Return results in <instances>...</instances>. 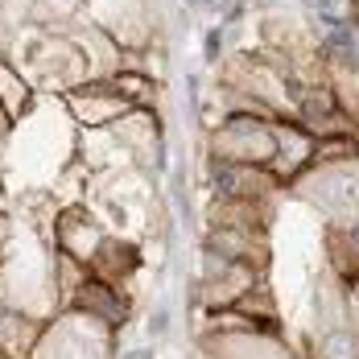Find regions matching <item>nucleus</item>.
<instances>
[{"label":"nucleus","instance_id":"1","mask_svg":"<svg viewBox=\"0 0 359 359\" xmlns=\"http://www.w3.org/2000/svg\"><path fill=\"white\" fill-rule=\"evenodd\" d=\"M293 194L314 203L334 223V231H347L359 240V157L310 165L306 174L293 178Z\"/></svg>","mask_w":359,"mask_h":359},{"label":"nucleus","instance_id":"6","mask_svg":"<svg viewBox=\"0 0 359 359\" xmlns=\"http://www.w3.org/2000/svg\"><path fill=\"white\" fill-rule=\"evenodd\" d=\"M104 244V231L91 223L87 211H71L62 219V248L67 256H79V260H95V252Z\"/></svg>","mask_w":359,"mask_h":359},{"label":"nucleus","instance_id":"4","mask_svg":"<svg viewBox=\"0 0 359 359\" xmlns=\"http://www.w3.org/2000/svg\"><path fill=\"white\" fill-rule=\"evenodd\" d=\"M71 104L74 111L87 120V124H111V120H120V116H128V104L116 95V87H111V79L108 83H87V87H79L71 95Z\"/></svg>","mask_w":359,"mask_h":359},{"label":"nucleus","instance_id":"8","mask_svg":"<svg viewBox=\"0 0 359 359\" xmlns=\"http://www.w3.org/2000/svg\"><path fill=\"white\" fill-rule=\"evenodd\" d=\"M95 269H100V281H120L124 273L137 269V248L133 244H120V240H104L95 252Z\"/></svg>","mask_w":359,"mask_h":359},{"label":"nucleus","instance_id":"7","mask_svg":"<svg viewBox=\"0 0 359 359\" xmlns=\"http://www.w3.org/2000/svg\"><path fill=\"white\" fill-rule=\"evenodd\" d=\"M219 343L223 347H231V351H219V359H293L281 347V343H269V339H244L240 330H231V334H219Z\"/></svg>","mask_w":359,"mask_h":359},{"label":"nucleus","instance_id":"12","mask_svg":"<svg viewBox=\"0 0 359 359\" xmlns=\"http://www.w3.org/2000/svg\"><path fill=\"white\" fill-rule=\"evenodd\" d=\"M165 330H170V306H165V302H157V306H153V314H149V334H153V339H161Z\"/></svg>","mask_w":359,"mask_h":359},{"label":"nucleus","instance_id":"2","mask_svg":"<svg viewBox=\"0 0 359 359\" xmlns=\"http://www.w3.org/2000/svg\"><path fill=\"white\" fill-rule=\"evenodd\" d=\"M211 157L215 161H236V165H273L277 157V133L269 116L252 111H231L215 133H211Z\"/></svg>","mask_w":359,"mask_h":359},{"label":"nucleus","instance_id":"18","mask_svg":"<svg viewBox=\"0 0 359 359\" xmlns=\"http://www.w3.org/2000/svg\"><path fill=\"white\" fill-rule=\"evenodd\" d=\"M186 8H198V0H186Z\"/></svg>","mask_w":359,"mask_h":359},{"label":"nucleus","instance_id":"10","mask_svg":"<svg viewBox=\"0 0 359 359\" xmlns=\"http://www.w3.org/2000/svg\"><path fill=\"white\" fill-rule=\"evenodd\" d=\"M25 334H29V326H21L8 310H0V351H21V343H25Z\"/></svg>","mask_w":359,"mask_h":359},{"label":"nucleus","instance_id":"3","mask_svg":"<svg viewBox=\"0 0 359 359\" xmlns=\"http://www.w3.org/2000/svg\"><path fill=\"white\" fill-rule=\"evenodd\" d=\"M273 133H277V157H273V178H297L314 165V149H318V137L302 124V120H277L273 116Z\"/></svg>","mask_w":359,"mask_h":359},{"label":"nucleus","instance_id":"9","mask_svg":"<svg viewBox=\"0 0 359 359\" xmlns=\"http://www.w3.org/2000/svg\"><path fill=\"white\" fill-rule=\"evenodd\" d=\"M111 87H116V95H120L128 108H144V104L153 100V79H144V74L124 71V74L111 79Z\"/></svg>","mask_w":359,"mask_h":359},{"label":"nucleus","instance_id":"14","mask_svg":"<svg viewBox=\"0 0 359 359\" xmlns=\"http://www.w3.org/2000/svg\"><path fill=\"white\" fill-rule=\"evenodd\" d=\"M231 4H236V0H198V8H203V13H211V17H223Z\"/></svg>","mask_w":359,"mask_h":359},{"label":"nucleus","instance_id":"13","mask_svg":"<svg viewBox=\"0 0 359 359\" xmlns=\"http://www.w3.org/2000/svg\"><path fill=\"white\" fill-rule=\"evenodd\" d=\"M186 100H190V111H203V74L198 71L186 74Z\"/></svg>","mask_w":359,"mask_h":359},{"label":"nucleus","instance_id":"11","mask_svg":"<svg viewBox=\"0 0 359 359\" xmlns=\"http://www.w3.org/2000/svg\"><path fill=\"white\" fill-rule=\"evenodd\" d=\"M223 54H227V29L211 25L203 34V62H223Z\"/></svg>","mask_w":359,"mask_h":359},{"label":"nucleus","instance_id":"5","mask_svg":"<svg viewBox=\"0 0 359 359\" xmlns=\"http://www.w3.org/2000/svg\"><path fill=\"white\" fill-rule=\"evenodd\" d=\"M74 306H79L83 314H91V318H100V323H111V326H120L124 314H128V306L111 293L108 281H87V285H79Z\"/></svg>","mask_w":359,"mask_h":359},{"label":"nucleus","instance_id":"16","mask_svg":"<svg viewBox=\"0 0 359 359\" xmlns=\"http://www.w3.org/2000/svg\"><path fill=\"white\" fill-rule=\"evenodd\" d=\"M339 4H343V0H323L318 8H330V13H339Z\"/></svg>","mask_w":359,"mask_h":359},{"label":"nucleus","instance_id":"15","mask_svg":"<svg viewBox=\"0 0 359 359\" xmlns=\"http://www.w3.org/2000/svg\"><path fill=\"white\" fill-rule=\"evenodd\" d=\"M120 359H157V355H153V347H133V351H124Z\"/></svg>","mask_w":359,"mask_h":359},{"label":"nucleus","instance_id":"17","mask_svg":"<svg viewBox=\"0 0 359 359\" xmlns=\"http://www.w3.org/2000/svg\"><path fill=\"white\" fill-rule=\"evenodd\" d=\"M302 4H306L310 13H318V4H323V0H302Z\"/></svg>","mask_w":359,"mask_h":359}]
</instances>
